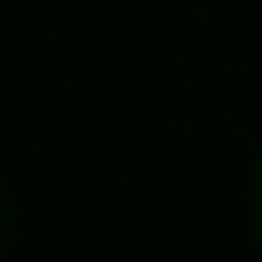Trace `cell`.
Masks as SVG:
<instances>
[{"label":"cell","mask_w":262,"mask_h":262,"mask_svg":"<svg viewBox=\"0 0 262 262\" xmlns=\"http://www.w3.org/2000/svg\"><path fill=\"white\" fill-rule=\"evenodd\" d=\"M244 226H250V244L262 250V152L250 159V183H244Z\"/></svg>","instance_id":"cell-1"},{"label":"cell","mask_w":262,"mask_h":262,"mask_svg":"<svg viewBox=\"0 0 262 262\" xmlns=\"http://www.w3.org/2000/svg\"><path fill=\"white\" fill-rule=\"evenodd\" d=\"M12 244V195H6V177H0V256Z\"/></svg>","instance_id":"cell-2"}]
</instances>
